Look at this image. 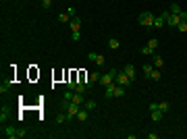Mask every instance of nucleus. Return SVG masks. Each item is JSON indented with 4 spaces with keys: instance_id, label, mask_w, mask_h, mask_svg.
I'll return each instance as SVG.
<instances>
[{
    "instance_id": "nucleus-21",
    "label": "nucleus",
    "mask_w": 187,
    "mask_h": 139,
    "mask_svg": "<svg viewBox=\"0 0 187 139\" xmlns=\"http://www.w3.org/2000/svg\"><path fill=\"white\" fill-rule=\"evenodd\" d=\"M154 67H156V69L164 67V60H162V56H154Z\"/></svg>"
},
{
    "instance_id": "nucleus-25",
    "label": "nucleus",
    "mask_w": 187,
    "mask_h": 139,
    "mask_svg": "<svg viewBox=\"0 0 187 139\" xmlns=\"http://www.w3.org/2000/svg\"><path fill=\"white\" fill-rule=\"evenodd\" d=\"M85 89H87V85H85V83H77V89H75V91H79V93H83V91H85Z\"/></svg>"
},
{
    "instance_id": "nucleus-22",
    "label": "nucleus",
    "mask_w": 187,
    "mask_h": 139,
    "mask_svg": "<svg viewBox=\"0 0 187 139\" xmlns=\"http://www.w3.org/2000/svg\"><path fill=\"white\" fill-rule=\"evenodd\" d=\"M7 118H8V110H7V108H2V110H0V123L4 125V123H7Z\"/></svg>"
},
{
    "instance_id": "nucleus-23",
    "label": "nucleus",
    "mask_w": 187,
    "mask_h": 139,
    "mask_svg": "<svg viewBox=\"0 0 187 139\" xmlns=\"http://www.w3.org/2000/svg\"><path fill=\"white\" fill-rule=\"evenodd\" d=\"M171 13H173V15H179L181 13V7L177 4V2H173V4H171Z\"/></svg>"
},
{
    "instance_id": "nucleus-20",
    "label": "nucleus",
    "mask_w": 187,
    "mask_h": 139,
    "mask_svg": "<svg viewBox=\"0 0 187 139\" xmlns=\"http://www.w3.org/2000/svg\"><path fill=\"white\" fill-rule=\"evenodd\" d=\"M158 108H160V110H162V112L166 114V112L171 110V104H168V102H158Z\"/></svg>"
},
{
    "instance_id": "nucleus-9",
    "label": "nucleus",
    "mask_w": 187,
    "mask_h": 139,
    "mask_svg": "<svg viewBox=\"0 0 187 139\" xmlns=\"http://www.w3.org/2000/svg\"><path fill=\"white\" fill-rule=\"evenodd\" d=\"M123 71L127 73V77H129L131 81H135V67H133V64H125Z\"/></svg>"
},
{
    "instance_id": "nucleus-30",
    "label": "nucleus",
    "mask_w": 187,
    "mask_h": 139,
    "mask_svg": "<svg viewBox=\"0 0 187 139\" xmlns=\"http://www.w3.org/2000/svg\"><path fill=\"white\" fill-rule=\"evenodd\" d=\"M179 17H181V21H187V11H181Z\"/></svg>"
},
{
    "instance_id": "nucleus-11",
    "label": "nucleus",
    "mask_w": 187,
    "mask_h": 139,
    "mask_svg": "<svg viewBox=\"0 0 187 139\" xmlns=\"http://www.w3.org/2000/svg\"><path fill=\"white\" fill-rule=\"evenodd\" d=\"M71 102H75V104H79V106H81L83 102H85V100H83V93L75 91V93H73V98H71Z\"/></svg>"
},
{
    "instance_id": "nucleus-31",
    "label": "nucleus",
    "mask_w": 187,
    "mask_h": 139,
    "mask_svg": "<svg viewBox=\"0 0 187 139\" xmlns=\"http://www.w3.org/2000/svg\"><path fill=\"white\" fill-rule=\"evenodd\" d=\"M148 139H158V133H148Z\"/></svg>"
},
{
    "instance_id": "nucleus-4",
    "label": "nucleus",
    "mask_w": 187,
    "mask_h": 139,
    "mask_svg": "<svg viewBox=\"0 0 187 139\" xmlns=\"http://www.w3.org/2000/svg\"><path fill=\"white\" fill-rule=\"evenodd\" d=\"M137 23L144 27H154V15L152 13H141L137 17Z\"/></svg>"
},
{
    "instance_id": "nucleus-6",
    "label": "nucleus",
    "mask_w": 187,
    "mask_h": 139,
    "mask_svg": "<svg viewBox=\"0 0 187 139\" xmlns=\"http://www.w3.org/2000/svg\"><path fill=\"white\" fill-rule=\"evenodd\" d=\"M168 11H164V13L160 15V17H154V27H164L166 25V19H168Z\"/></svg>"
},
{
    "instance_id": "nucleus-26",
    "label": "nucleus",
    "mask_w": 187,
    "mask_h": 139,
    "mask_svg": "<svg viewBox=\"0 0 187 139\" xmlns=\"http://www.w3.org/2000/svg\"><path fill=\"white\" fill-rule=\"evenodd\" d=\"M177 29H179V31H187V21H181L179 25H177Z\"/></svg>"
},
{
    "instance_id": "nucleus-28",
    "label": "nucleus",
    "mask_w": 187,
    "mask_h": 139,
    "mask_svg": "<svg viewBox=\"0 0 187 139\" xmlns=\"http://www.w3.org/2000/svg\"><path fill=\"white\" fill-rule=\"evenodd\" d=\"M148 46H150V48H158V40H150V42H148Z\"/></svg>"
},
{
    "instance_id": "nucleus-12",
    "label": "nucleus",
    "mask_w": 187,
    "mask_h": 139,
    "mask_svg": "<svg viewBox=\"0 0 187 139\" xmlns=\"http://www.w3.org/2000/svg\"><path fill=\"white\" fill-rule=\"evenodd\" d=\"M54 120H56V125H62L65 120H69V114H67V112H60V114H58Z\"/></svg>"
},
{
    "instance_id": "nucleus-24",
    "label": "nucleus",
    "mask_w": 187,
    "mask_h": 139,
    "mask_svg": "<svg viewBox=\"0 0 187 139\" xmlns=\"http://www.w3.org/2000/svg\"><path fill=\"white\" fill-rule=\"evenodd\" d=\"M8 89H11V83H2V87H0V93L4 96V93H7Z\"/></svg>"
},
{
    "instance_id": "nucleus-17",
    "label": "nucleus",
    "mask_w": 187,
    "mask_h": 139,
    "mask_svg": "<svg viewBox=\"0 0 187 139\" xmlns=\"http://www.w3.org/2000/svg\"><path fill=\"white\" fill-rule=\"evenodd\" d=\"M152 67H154V64H150V63H148V64H144V75H145V79H150V73H152Z\"/></svg>"
},
{
    "instance_id": "nucleus-10",
    "label": "nucleus",
    "mask_w": 187,
    "mask_h": 139,
    "mask_svg": "<svg viewBox=\"0 0 187 139\" xmlns=\"http://www.w3.org/2000/svg\"><path fill=\"white\" fill-rule=\"evenodd\" d=\"M150 112H152V120H154V123H158V120L164 118V112L160 110V108H154V110H150Z\"/></svg>"
},
{
    "instance_id": "nucleus-1",
    "label": "nucleus",
    "mask_w": 187,
    "mask_h": 139,
    "mask_svg": "<svg viewBox=\"0 0 187 139\" xmlns=\"http://www.w3.org/2000/svg\"><path fill=\"white\" fill-rule=\"evenodd\" d=\"M79 29H81V19L73 17L71 19V40L73 42H79Z\"/></svg>"
},
{
    "instance_id": "nucleus-3",
    "label": "nucleus",
    "mask_w": 187,
    "mask_h": 139,
    "mask_svg": "<svg viewBox=\"0 0 187 139\" xmlns=\"http://www.w3.org/2000/svg\"><path fill=\"white\" fill-rule=\"evenodd\" d=\"M117 73H118L117 69L106 71V73H104V75L100 77V83H102L104 87H106V85H112V83H114V79H117Z\"/></svg>"
},
{
    "instance_id": "nucleus-14",
    "label": "nucleus",
    "mask_w": 187,
    "mask_h": 139,
    "mask_svg": "<svg viewBox=\"0 0 187 139\" xmlns=\"http://www.w3.org/2000/svg\"><path fill=\"white\" fill-rule=\"evenodd\" d=\"M160 77H162V73H160V69H154L152 73H150V79H152V81H160Z\"/></svg>"
},
{
    "instance_id": "nucleus-16",
    "label": "nucleus",
    "mask_w": 187,
    "mask_h": 139,
    "mask_svg": "<svg viewBox=\"0 0 187 139\" xmlns=\"http://www.w3.org/2000/svg\"><path fill=\"white\" fill-rule=\"evenodd\" d=\"M83 106H85V108H87V110H96V102H94V100H85V102H83Z\"/></svg>"
},
{
    "instance_id": "nucleus-15",
    "label": "nucleus",
    "mask_w": 187,
    "mask_h": 139,
    "mask_svg": "<svg viewBox=\"0 0 187 139\" xmlns=\"http://www.w3.org/2000/svg\"><path fill=\"white\" fill-rule=\"evenodd\" d=\"M108 46H110L112 50H117V48H121V42H118L117 37H110V40H108Z\"/></svg>"
},
{
    "instance_id": "nucleus-29",
    "label": "nucleus",
    "mask_w": 187,
    "mask_h": 139,
    "mask_svg": "<svg viewBox=\"0 0 187 139\" xmlns=\"http://www.w3.org/2000/svg\"><path fill=\"white\" fill-rule=\"evenodd\" d=\"M50 4H52V0H42V7L44 8H50Z\"/></svg>"
},
{
    "instance_id": "nucleus-2",
    "label": "nucleus",
    "mask_w": 187,
    "mask_h": 139,
    "mask_svg": "<svg viewBox=\"0 0 187 139\" xmlns=\"http://www.w3.org/2000/svg\"><path fill=\"white\" fill-rule=\"evenodd\" d=\"M2 137H7V139H21V129L2 125Z\"/></svg>"
},
{
    "instance_id": "nucleus-18",
    "label": "nucleus",
    "mask_w": 187,
    "mask_h": 139,
    "mask_svg": "<svg viewBox=\"0 0 187 139\" xmlns=\"http://www.w3.org/2000/svg\"><path fill=\"white\" fill-rule=\"evenodd\" d=\"M106 98L110 100V98H114V83L112 85H106Z\"/></svg>"
},
{
    "instance_id": "nucleus-13",
    "label": "nucleus",
    "mask_w": 187,
    "mask_h": 139,
    "mask_svg": "<svg viewBox=\"0 0 187 139\" xmlns=\"http://www.w3.org/2000/svg\"><path fill=\"white\" fill-rule=\"evenodd\" d=\"M71 19H73V17H71V15L67 13V11H65V13H60V15H58V21H60V23H69Z\"/></svg>"
},
{
    "instance_id": "nucleus-8",
    "label": "nucleus",
    "mask_w": 187,
    "mask_h": 139,
    "mask_svg": "<svg viewBox=\"0 0 187 139\" xmlns=\"http://www.w3.org/2000/svg\"><path fill=\"white\" fill-rule=\"evenodd\" d=\"M87 58H90L91 63H96L98 67H102V64H104V56H100V54H94V52H90V54H87Z\"/></svg>"
},
{
    "instance_id": "nucleus-27",
    "label": "nucleus",
    "mask_w": 187,
    "mask_h": 139,
    "mask_svg": "<svg viewBox=\"0 0 187 139\" xmlns=\"http://www.w3.org/2000/svg\"><path fill=\"white\" fill-rule=\"evenodd\" d=\"M141 52H144V54H154V48H150V46H144V48H141Z\"/></svg>"
},
{
    "instance_id": "nucleus-7",
    "label": "nucleus",
    "mask_w": 187,
    "mask_h": 139,
    "mask_svg": "<svg viewBox=\"0 0 187 139\" xmlns=\"http://www.w3.org/2000/svg\"><path fill=\"white\" fill-rule=\"evenodd\" d=\"M181 23V17L179 15H168V19H166V25H168V27H177V25H179Z\"/></svg>"
},
{
    "instance_id": "nucleus-19",
    "label": "nucleus",
    "mask_w": 187,
    "mask_h": 139,
    "mask_svg": "<svg viewBox=\"0 0 187 139\" xmlns=\"http://www.w3.org/2000/svg\"><path fill=\"white\" fill-rule=\"evenodd\" d=\"M75 118H79V120H87V108H81V110H79V114H77Z\"/></svg>"
},
{
    "instance_id": "nucleus-5",
    "label": "nucleus",
    "mask_w": 187,
    "mask_h": 139,
    "mask_svg": "<svg viewBox=\"0 0 187 139\" xmlns=\"http://www.w3.org/2000/svg\"><path fill=\"white\" fill-rule=\"evenodd\" d=\"M117 83H118V85H123V87H129L133 81L129 79V77H127V73H125V71H118V73H117Z\"/></svg>"
}]
</instances>
